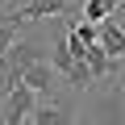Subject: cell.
<instances>
[{"mask_svg":"<svg viewBox=\"0 0 125 125\" xmlns=\"http://www.w3.org/2000/svg\"><path fill=\"white\" fill-rule=\"evenodd\" d=\"M4 79H9V62H4V54H0V88H4Z\"/></svg>","mask_w":125,"mask_h":125,"instance_id":"11","label":"cell"},{"mask_svg":"<svg viewBox=\"0 0 125 125\" xmlns=\"http://www.w3.org/2000/svg\"><path fill=\"white\" fill-rule=\"evenodd\" d=\"M79 9V0H29L25 9H17L21 21H38V17H71Z\"/></svg>","mask_w":125,"mask_h":125,"instance_id":"4","label":"cell"},{"mask_svg":"<svg viewBox=\"0 0 125 125\" xmlns=\"http://www.w3.org/2000/svg\"><path fill=\"white\" fill-rule=\"evenodd\" d=\"M50 67H54V71H58L62 79H67V75H71V71L79 67V58H75V54H71V46H67V33H62V38H58V42L50 46Z\"/></svg>","mask_w":125,"mask_h":125,"instance_id":"8","label":"cell"},{"mask_svg":"<svg viewBox=\"0 0 125 125\" xmlns=\"http://www.w3.org/2000/svg\"><path fill=\"white\" fill-rule=\"evenodd\" d=\"M38 58H46V46H42V42H33V38H25V42H17V38H13V46L4 50L9 75H21L29 62H38Z\"/></svg>","mask_w":125,"mask_h":125,"instance_id":"2","label":"cell"},{"mask_svg":"<svg viewBox=\"0 0 125 125\" xmlns=\"http://www.w3.org/2000/svg\"><path fill=\"white\" fill-rule=\"evenodd\" d=\"M33 125H75V113H71V104H62V100H54V96H46V104H33Z\"/></svg>","mask_w":125,"mask_h":125,"instance_id":"5","label":"cell"},{"mask_svg":"<svg viewBox=\"0 0 125 125\" xmlns=\"http://www.w3.org/2000/svg\"><path fill=\"white\" fill-rule=\"evenodd\" d=\"M79 9H83V21L100 25L104 17H113V13L121 9V0H79Z\"/></svg>","mask_w":125,"mask_h":125,"instance_id":"9","label":"cell"},{"mask_svg":"<svg viewBox=\"0 0 125 125\" xmlns=\"http://www.w3.org/2000/svg\"><path fill=\"white\" fill-rule=\"evenodd\" d=\"M113 75H117V96H121V92H125V67H121V71L113 67Z\"/></svg>","mask_w":125,"mask_h":125,"instance_id":"10","label":"cell"},{"mask_svg":"<svg viewBox=\"0 0 125 125\" xmlns=\"http://www.w3.org/2000/svg\"><path fill=\"white\" fill-rule=\"evenodd\" d=\"M54 79H58V71L50 67V62H46V58H38V62H29V67L21 71V83H25V88H29V92H33L38 100L54 92Z\"/></svg>","mask_w":125,"mask_h":125,"instance_id":"3","label":"cell"},{"mask_svg":"<svg viewBox=\"0 0 125 125\" xmlns=\"http://www.w3.org/2000/svg\"><path fill=\"white\" fill-rule=\"evenodd\" d=\"M33 104H38V96L17 79V83L4 92V100H0V125H25L29 113H33Z\"/></svg>","mask_w":125,"mask_h":125,"instance_id":"1","label":"cell"},{"mask_svg":"<svg viewBox=\"0 0 125 125\" xmlns=\"http://www.w3.org/2000/svg\"><path fill=\"white\" fill-rule=\"evenodd\" d=\"M79 62L92 71V79H104V75H113V67H117V58L100 46V42H92V46H83V54H79Z\"/></svg>","mask_w":125,"mask_h":125,"instance_id":"6","label":"cell"},{"mask_svg":"<svg viewBox=\"0 0 125 125\" xmlns=\"http://www.w3.org/2000/svg\"><path fill=\"white\" fill-rule=\"evenodd\" d=\"M96 42H100L113 58H121V54H125V29H121L113 17H104V21L96 25Z\"/></svg>","mask_w":125,"mask_h":125,"instance_id":"7","label":"cell"}]
</instances>
